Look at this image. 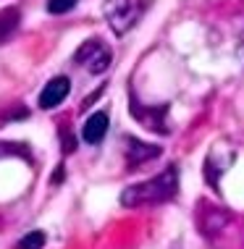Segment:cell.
<instances>
[{"label":"cell","mask_w":244,"mask_h":249,"mask_svg":"<svg viewBox=\"0 0 244 249\" xmlns=\"http://www.w3.org/2000/svg\"><path fill=\"white\" fill-rule=\"evenodd\" d=\"M74 60H76L79 66H84L90 73H105L108 69H111L113 53L103 39H87V42H81L76 48Z\"/></svg>","instance_id":"3957f363"},{"label":"cell","mask_w":244,"mask_h":249,"mask_svg":"<svg viewBox=\"0 0 244 249\" xmlns=\"http://www.w3.org/2000/svg\"><path fill=\"white\" fill-rule=\"evenodd\" d=\"M160 152H163L160 147L145 144V142H139V139H134V137H126V163L131 165V168L147 163V160L160 158Z\"/></svg>","instance_id":"ba28073f"},{"label":"cell","mask_w":244,"mask_h":249,"mask_svg":"<svg viewBox=\"0 0 244 249\" xmlns=\"http://www.w3.org/2000/svg\"><path fill=\"white\" fill-rule=\"evenodd\" d=\"M228 210L226 207H218V205H210V202H200L197 205V223H200V231L205 236H213L218 233L223 226L228 223Z\"/></svg>","instance_id":"277c9868"},{"label":"cell","mask_w":244,"mask_h":249,"mask_svg":"<svg viewBox=\"0 0 244 249\" xmlns=\"http://www.w3.org/2000/svg\"><path fill=\"white\" fill-rule=\"evenodd\" d=\"M76 3H79V0H47V11L56 13V16H60V13H69Z\"/></svg>","instance_id":"8fae6325"},{"label":"cell","mask_w":244,"mask_h":249,"mask_svg":"<svg viewBox=\"0 0 244 249\" xmlns=\"http://www.w3.org/2000/svg\"><path fill=\"white\" fill-rule=\"evenodd\" d=\"M142 11H145V3H142V0H105V8H103L108 24H111V29L116 32L118 37L126 35V32L139 21Z\"/></svg>","instance_id":"7a4b0ae2"},{"label":"cell","mask_w":244,"mask_h":249,"mask_svg":"<svg viewBox=\"0 0 244 249\" xmlns=\"http://www.w3.org/2000/svg\"><path fill=\"white\" fill-rule=\"evenodd\" d=\"M63 178H66V165H58L56 173H53V184H60Z\"/></svg>","instance_id":"7c38bea8"},{"label":"cell","mask_w":244,"mask_h":249,"mask_svg":"<svg viewBox=\"0 0 244 249\" xmlns=\"http://www.w3.org/2000/svg\"><path fill=\"white\" fill-rule=\"evenodd\" d=\"M45 231H29L26 236H21V241L16 244V249H42L45 247Z\"/></svg>","instance_id":"30bf717a"},{"label":"cell","mask_w":244,"mask_h":249,"mask_svg":"<svg viewBox=\"0 0 244 249\" xmlns=\"http://www.w3.org/2000/svg\"><path fill=\"white\" fill-rule=\"evenodd\" d=\"M108 126H111V118H108L105 110L92 113V116L84 121V126H81V139H84L87 144H100L108 134Z\"/></svg>","instance_id":"52a82bcc"},{"label":"cell","mask_w":244,"mask_h":249,"mask_svg":"<svg viewBox=\"0 0 244 249\" xmlns=\"http://www.w3.org/2000/svg\"><path fill=\"white\" fill-rule=\"evenodd\" d=\"M179 194V168L168 165L158 176L142 181V184H131L121 192V205L124 207H145V205H158V202H168Z\"/></svg>","instance_id":"6da1fadb"},{"label":"cell","mask_w":244,"mask_h":249,"mask_svg":"<svg viewBox=\"0 0 244 249\" xmlns=\"http://www.w3.org/2000/svg\"><path fill=\"white\" fill-rule=\"evenodd\" d=\"M69 92H71L69 76H53L50 82L45 84V89L39 92V107H42V110H53V107H58L66 97H69Z\"/></svg>","instance_id":"5b68a950"},{"label":"cell","mask_w":244,"mask_h":249,"mask_svg":"<svg viewBox=\"0 0 244 249\" xmlns=\"http://www.w3.org/2000/svg\"><path fill=\"white\" fill-rule=\"evenodd\" d=\"M19 21H21V13H19V8H13V5H8V8H0V42H5V39H11L13 35H16Z\"/></svg>","instance_id":"9c48e42d"},{"label":"cell","mask_w":244,"mask_h":249,"mask_svg":"<svg viewBox=\"0 0 244 249\" xmlns=\"http://www.w3.org/2000/svg\"><path fill=\"white\" fill-rule=\"evenodd\" d=\"M166 113H168V105H160V107H142L134 103L131 105V116L145 124L150 131H160V134H168V126H166Z\"/></svg>","instance_id":"8992f818"}]
</instances>
